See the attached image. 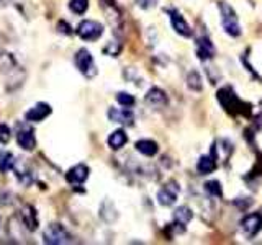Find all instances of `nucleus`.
I'll return each instance as SVG.
<instances>
[{
    "instance_id": "obj_17",
    "label": "nucleus",
    "mask_w": 262,
    "mask_h": 245,
    "mask_svg": "<svg viewBox=\"0 0 262 245\" xmlns=\"http://www.w3.org/2000/svg\"><path fill=\"white\" fill-rule=\"evenodd\" d=\"M216 168V159L210 157V155H202L196 162V172H199V175H210L213 170Z\"/></svg>"
},
{
    "instance_id": "obj_2",
    "label": "nucleus",
    "mask_w": 262,
    "mask_h": 245,
    "mask_svg": "<svg viewBox=\"0 0 262 245\" xmlns=\"http://www.w3.org/2000/svg\"><path fill=\"white\" fill-rule=\"evenodd\" d=\"M218 10L221 15V27H223L225 33L233 38L241 36V24L234 8L228 2H218Z\"/></svg>"
},
{
    "instance_id": "obj_6",
    "label": "nucleus",
    "mask_w": 262,
    "mask_h": 245,
    "mask_svg": "<svg viewBox=\"0 0 262 245\" xmlns=\"http://www.w3.org/2000/svg\"><path fill=\"white\" fill-rule=\"evenodd\" d=\"M76 33L84 41H97L103 35V24L95 20H82L77 24Z\"/></svg>"
},
{
    "instance_id": "obj_10",
    "label": "nucleus",
    "mask_w": 262,
    "mask_h": 245,
    "mask_svg": "<svg viewBox=\"0 0 262 245\" xmlns=\"http://www.w3.org/2000/svg\"><path fill=\"white\" fill-rule=\"evenodd\" d=\"M51 113H53L51 105H48L45 102H39L25 113V121L27 122H41V121H45Z\"/></svg>"
},
{
    "instance_id": "obj_22",
    "label": "nucleus",
    "mask_w": 262,
    "mask_h": 245,
    "mask_svg": "<svg viewBox=\"0 0 262 245\" xmlns=\"http://www.w3.org/2000/svg\"><path fill=\"white\" fill-rule=\"evenodd\" d=\"M185 84L188 88L193 90V92H202V77L196 70L188 72V76L185 79Z\"/></svg>"
},
{
    "instance_id": "obj_28",
    "label": "nucleus",
    "mask_w": 262,
    "mask_h": 245,
    "mask_svg": "<svg viewBox=\"0 0 262 245\" xmlns=\"http://www.w3.org/2000/svg\"><path fill=\"white\" fill-rule=\"evenodd\" d=\"M156 4H158V0H138V5L147 10V8H152Z\"/></svg>"
},
{
    "instance_id": "obj_29",
    "label": "nucleus",
    "mask_w": 262,
    "mask_h": 245,
    "mask_svg": "<svg viewBox=\"0 0 262 245\" xmlns=\"http://www.w3.org/2000/svg\"><path fill=\"white\" fill-rule=\"evenodd\" d=\"M0 223H2V219H0Z\"/></svg>"
},
{
    "instance_id": "obj_26",
    "label": "nucleus",
    "mask_w": 262,
    "mask_h": 245,
    "mask_svg": "<svg viewBox=\"0 0 262 245\" xmlns=\"http://www.w3.org/2000/svg\"><path fill=\"white\" fill-rule=\"evenodd\" d=\"M10 139H12V129L8 128L5 122L0 121V144H8L10 142Z\"/></svg>"
},
{
    "instance_id": "obj_3",
    "label": "nucleus",
    "mask_w": 262,
    "mask_h": 245,
    "mask_svg": "<svg viewBox=\"0 0 262 245\" xmlns=\"http://www.w3.org/2000/svg\"><path fill=\"white\" fill-rule=\"evenodd\" d=\"M43 242L48 245H62V243H69L71 242V234L62 224L59 223H53L49 224L45 232H43Z\"/></svg>"
},
{
    "instance_id": "obj_4",
    "label": "nucleus",
    "mask_w": 262,
    "mask_h": 245,
    "mask_svg": "<svg viewBox=\"0 0 262 245\" xmlns=\"http://www.w3.org/2000/svg\"><path fill=\"white\" fill-rule=\"evenodd\" d=\"M74 64H76V67L79 69V72L82 74V76H85L87 79H92L97 74L94 56L90 54V51L85 47L79 49V51L76 53V56H74Z\"/></svg>"
},
{
    "instance_id": "obj_23",
    "label": "nucleus",
    "mask_w": 262,
    "mask_h": 245,
    "mask_svg": "<svg viewBox=\"0 0 262 245\" xmlns=\"http://www.w3.org/2000/svg\"><path fill=\"white\" fill-rule=\"evenodd\" d=\"M205 191H207L213 198H221L223 194V188H221V183L218 180H210V182L205 183Z\"/></svg>"
},
{
    "instance_id": "obj_27",
    "label": "nucleus",
    "mask_w": 262,
    "mask_h": 245,
    "mask_svg": "<svg viewBox=\"0 0 262 245\" xmlns=\"http://www.w3.org/2000/svg\"><path fill=\"white\" fill-rule=\"evenodd\" d=\"M57 30H59L62 35H72V30L69 27V23H66V21H59V24H57Z\"/></svg>"
},
{
    "instance_id": "obj_1",
    "label": "nucleus",
    "mask_w": 262,
    "mask_h": 245,
    "mask_svg": "<svg viewBox=\"0 0 262 245\" xmlns=\"http://www.w3.org/2000/svg\"><path fill=\"white\" fill-rule=\"evenodd\" d=\"M218 102L223 106L225 111L229 114H249L251 106L248 103H244L239 100V96L234 93V90L231 87H223L218 90Z\"/></svg>"
},
{
    "instance_id": "obj_16",
    "label": "nucleus",
    "mask_w": 262,
    "mask_h": 245,
    "mask_svg": "<svg viewBox=\"0 0 262 245\" xmlns=\"http://www.w3.org/2000/svg\"><path fill=\"white\" fill-rule=\"evenodd\" d=\"M126 142H128V136L123 129L113 131V133L108 136V139H106V144H108V147L113 151H120L121 147L126 145Z\"/></svg>"
},
{
    "instance_id": "obj_13",
    "label": "nucleus",
    "mask_w": 262,
    "mask_h": 245,
    "mask_svg": "<svg viewBox=\"0 0 262 245\" xmlns=\"http://www.w3.org/2000/svg\"><path fill=\"white\" fill-rule=\"evenodd\" d=\"M89 174H90V170L87 165H84V163H77V165H74L72 168L68 170L66 180H68L71 185H82V183H85V180L89 178Z\"/></svg>"
},
{
    "instance_id": "obj_14",
    "label": "nucleus",
    "mask_w": 262,
    "mask_h": 245,
    "mask_svg": "<svg viewBox=\"0 0 262 245\" xmlns=\"http://www.w3.org/2000/svg\"><path fill=\"white\" fill-rule=\"evenodd\" d=\"M106 116H108L110 121L118 122V125H123V126H131L135 121V114L126 108H110L108 113H106Z\"/></svg>"
},
{
    "instance_id": "obj_21",
    "label": "nucleus",
    "mask_w": 262,
    "mask_h": 245,
    "mask_svg": "<svg viewBox=\"0 0 262 245\" xmlns=\"http://www.w3.org/2000/svg\"><path fill=\"white\" fill-rule=\"evenodd\" d=\"M15 174H16V178H18V182L23 185V186H30L33 183V175L31 172L25 167V165H15Z\"/></svg>"
},
{
    "instance_id": "obj_12",
    "label": "nucleus",
    "mask_w": 262,
    "mask_h": 245,
    "mask_svg": "<svg viewBox=\"0 0 262 245\" xmlns=\"http://www.w3.org/2000/svg\"><path fill=\"white\" fill-rule=\"evenodd\" d=\"M144 100L147 105L152 106V108H156V110L164 108V106H167V103H169V98H167L166 92L161 90L159 87H152V88L147 90Z\"/></svg>"
},
{
    "instance_id": "obj_24",
    "label": "nucleus",
    "mask_w": 262,
    "mask_h": 245,
    "mask_svg": "<svg viewBox=\"0 0 262 245\" xmlns=\"http://www.w3.org/2000/svg\"><path fill=\"white\" fill-rule=\"evenodd\" d=\"M89 8V0H69V10L76 15H84Z\"/></svg>"
},
{
    "instance_id": "obj_8",
    "label": "nucleus",
    "mask_w": 262,
    "mask_h": 245,
    "mask_svg": "<svg viewBox=\"0 0 262 245\" xmlns=\"http://www.w3.org/2000/svg\"><path fill=\"white\" fill-rule=\"evenodd\" d=\"M180 188L176 182H169L158 191V203L161 206H172L177 201Z\"/></svg>"
},
{
    "instance_id": "obj_20",
    "label": "nucleus",
    "mask_w": 262,
    "mask_h": 245,
    "mask_svg": "<svg viewBox=\"0 0 262 245\" xmlns=\"http://www.w3.org/2000/svg\"><path fill=\"white\" fill-rule=\"evenodd\" d=\"M192 217H193V212L190 208H187V206H179L174 211V220H177V223L184 224V226H187L188 223H190Z\"/></svg>"
},
{
    "instance_id": "obj_25",
    "label": "nucleus",
    "mask_w": 262,
    "mask_h": 245,
    "mask_svg": "<svg viewBox=\"0 0 262 245\" xmlns=\"http://www.w3.org/2000/svg\"><path fill=\"white\" fill-rule=\"evenodd\" d=\"M117 102L121 105V106H125V108H129V106H133L135 105V96L133 95H129L126 92H120L117 93Z\"/></svg>"
},
{
    "instance_id": "obj_7",
    "label": "nucleus",
    "mask_w": 262,
    "mask_h": 245,
    "mask_svg": "<svg viewBox=\"0 0 262 245\" xmlns=\"http://www.w3.org/2000/svg\"><path fill=\"white\" fill-rule=\"evenodd\" d=\"M167 13H169V20H170L172 30H174L180 36L190 38L192 36V28H190V24L187 23V20L184 18V16L180 15V12L176 10V8H169Z\"/></svg>"
},
{
    "instance_id": "obj_5",
    "label": "nucleus",
    "mask_w": 262,
    "mask_h": 245,
    "mask_svg": "<svg viewBox=\"0 0 262 245\" xmlns=\"http://www.w3.org/2000/svg\"><path fill=\"white\" fill-rule=\"evenodd\" d=\"M15 139H16V144H18L20 149L23 151H35L36 147V136H35V129L31 126H28L27 122H20L16 126L15 131Z\"/></svg>"
},
{
    "instance_id": "obj_9",
    "label": "nucleus",
    "mask_w": 262,
    "mask_h": 245,
    "mask_svg": "<svg viewBox=\"0 0 262 245\" xmlns=\"http://www.w3.org/2000/svg\"><path fill=\"white\" fill-rule=\"evenodd\" d=\"M241 229L246 234V237H256L260 231H262V214L259 212H252V214H248L243 220H241Z\"/></svg>"
},
{
    "instance_id": "obj_18",
    "label": "nucleus",
    "mask_w": 262,
    "mask_h": 245,
    "mask_svg": "<svg viewBox=\"0 0 262 245\" xmlns=\"http://www.w3.org/2000/svg\"><path fill=\"white\" fill-rule=\"evenodd\" d=\"M135 147L139 154L146 155V157H152V155H156L159 152L158 144H156L154 141H151V139H139V141L135 144Z\"/></svg>"
},
{
    "instance_id": "obj_19",
    "label": "nucleus",
    "mask_w": 262,
    "mask_h": 245,
    "mask_svg": "<svg viewBox=\"0 0 262 245\" xmlns=\"http://www.w3.org/2000/svg\"><path fill=\"white\" fill-rule=\"evenodd\" d=\"M16 165V160H15V155L12 152H0V172L2 174H8L10 170H13Z\"/></svg>"
},
{
    "instance_id": "obj_11",
    "label": "nucleus",
    "mask_w": 262,
    "mask_h": 245,
    "mask_svg": "<svg viewBox=\"0 0 262 245\" xmlns=\"http://www.w3.org/2000/svg\"><path fill=\"white\" fill-rule=\"evenodd\" d=\"M18 217L21 220V224L28 229L30 232H35L38 226H39V217L36 209L31 206V204H25V206L18 211Z\"/></svg>"
},
{
    "instance_id": "obj_15",
    "label": "nucleus",
    "mask_w": 262,
    "mask_h": 245,
    "mask_svg": "<svg viewBox=\"0 0 262 245\" xmlns=\"http://www.w3.org/2000/svg\"><path fill=\"white\" fill-rule=\"evenodd\" d=\"M215 56V46L208 36H200L196 39V57L200 61H208Z\"/></svg>"
}]
</instances>
